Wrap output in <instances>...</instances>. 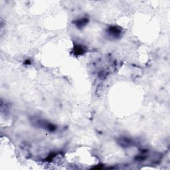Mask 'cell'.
Wrapping results in <instances>:
<instances>
[{
    "mask_svg": "<svg viewBox=\"0 0 170 170\" xmlns=\"http://www.w3.org/2000/svg\"><path fill=\"white\" fill-rule=\"evenodd\" d=\"M108 35L114 39H117L120 37L122 29L117 26H111L107 29Z\"/></svg>",
    "mask_w": 170,
    "mask_h": 170,
    "instance_id": "1",
    "label": "cell"
},
{
    "mask_svg": "<svg viewBox=\"0 0 170 170\" xmlns=\"http://www.w3.org/2000/svg\"><path fill=\"white\" fill-rule=\"evenodd\" d=\"M118 143L119 145L123 148H128L133 146L134 142L132 139L128 137L122 136L121 138H119L118 139Z\"/></svg>",
    "mask_w": 170,
    "mask_h": 170,
    "instance_id": "2",
    "label": "cell"
},
{
    "mask_svg": "<svg viewBox=\"0 0 170 170\" xmlns=\"http://www.w3.org/2000/svg\"><path fill=\"white\" fill-rule=\"evenodd\" d=\"M88 23V19L84 18V17L76 20V21H74V23L75 24L77 27L78 29H81V28L84 27V26H86Z\"/></svg>",
    "mask_w": 170,
    "mask_h": 170,
    "instance_id": "3",
    "label": "cell"
},
{
    "mask_svg": "<svg viewBox=\"0 0 170 170\" xmlns=\"http://www.w3.org/2000/svg\"><path fill=\"white\" fill-rule=\"evenodd\" d=\"M85 47H83L81 45H75L74 47V54L75 55H81L85 53Z\"/></svg>",
    "mask_w": 170,
    "mask_h": 170,
    "instance_id": "4",
    "label": "cell"
}]
</instances>
